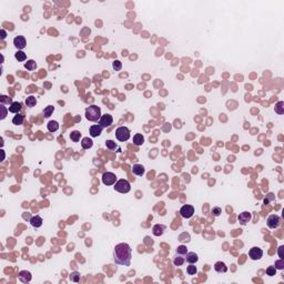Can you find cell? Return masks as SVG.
I'll list each match as a JSON object with an SVG mask.
<instances>
[{
	"mask_svg": "<svg viewBox=\"0 0 284 284\" xmlns=\"http://www.w3.org/2000/svg\"><path fill=\"white\" fill-rule=\"evenodd\" d=\"M283 249H284L283 245H281L280 248H279V255H280L281 259H283V254H282V250H283Z\"/></svg>",
	"mask_w": 284,
	"mask_h": 284,
	"instance_id": "obj_42",
	"label": "cell"
},
{
	"mask_svg": "<svg viewBox=\"0 0 284 284\" xmlns=\"http://www.w3.org/2000/svg\"><path fill=\"white\" fill-rule=\"evenodd\" d=\"M266 223H267V226H269L270 229H277L279 225H280V223H281V219L279 215L272 214L267 218Z\"/></svg>",
	"mask_w": 284,
	"mask_h": 284,
	"instance_id": "obj_7",
	"label": "cell"
},
{
	"mask_svg": "<svg viewBox=\"0 0 284 284\" xmlns=\"http://www.w3.org/2000/svg\"><path fill=\"white\" fill-rule=\"evenodd\" d=\"M132 172H133L135 175L141 177V175L144 174L146 169H144V167H143L142 164H133V167H132Z\"/></svg>",
	"mask_w": 284,
	"mask_h": 284,
	"instance_id": "obj_17",
	"label": "cell"
},
{
	"mask_svg": "<svg viewBox=\"0 0 284 284\" xmlns=\"http://www.w3.org/2000/svg\"><path fill=\"white\" fill-rule=\"evenodd\" d=\"M101 116L102 114L100 107L95 106V104L89 106L86 109V118H87V120L91 121V122H99Z\"/></svg>",
	"mask_w": 284,
	"mask_h": 284,
	"instance_id": "obj_2",
	"label": "cell"
},
{
	"mask_svg": "<svg viewBox=\"0 0 284 284\" xmlns=\"http://www.w3.org/2000/svg\"><path fill=\"white\" fill-rule=\"evenodd\" d=\"M275 273H276V269H275V266H269V267L266 269V275H269V276H273V275H275Z\"/></svg>",
	"mask_w": 284,
	"mask_h": 284,
	"instance_id": "obj_37",
	"label": "cell"
},
{
	"mask_svg": "<svg viewBox=\"0 0 284 284\" xmlns=\"http://www.w3.org/2000/svg\"><path fill=\"white\" fill-rule=\"evenodd\" d=\"M132 259V249L128 243H120L114 246L113 261L118 265L130 266Z\"/></svg>",
	"mask_w": 284,
	"mask_h": 284,
	"instance_id": "obj_1",
	"label": "cell"
},
{
	"mask_svg": "<svg viewBox=\"0 0 284 284\" xmlns=\"http://www.w3.org/2000/svg\"><path fill=\"white\" fill-rule=\"evenodd\" d=\"M114 190L120 193H128L130 192V190H131V184H130V182L128 180L121 179V180H119V181L114 183Z\"/></svg>",
	"mask_w": 284,
	"mask_h": 284,
	"instance_id": "obj_3",
	"label": "cell"
},
{
	"mask_svg": "<svg viewBox=\"0 0 284 284\" xmlns=\"http://www.w3.org/2000/svg\"><path fill=\"white\" fill-rule=\"evenodd\" d=\"M0 103L1 104H11L12 103V100H11L10 97H7V95H1L0 97Z\"/></svg>",
	"mask_w": 284,
	"mask_h": 284,
	"instance_id": "obj_33",
	"label": "cell"
},
{
	"mask_svg": "<svg viewBox=\"0 0 284 284\" xmlns=\"http://www.w3.org/2000/svg\"><path fill=\"white\" fill-rule=\"evenodd\" d=\"M275 269L276 270H283L284 269V260L281 259L275 262Z\"/></svg>",
	"mask_w": 284,
	"mask_h": 284,
	"instance_id": "obj_39",
	"label": "cell"
},
{
	"mask_svg": "<svg viewBox=\"0 0 284 284\" xmlns=\"http://www.w3.org/2000/svg\"><path fill=\"white\" fill-rule=\"evenodd\" d=\"M15 58L17 59L18 61H20V62L26 61V59H27V55H26V53L22 50H18L15 53Z\"/></svg>",
	"mask_w": 284,
	"mask_h": 284,
	"instance_id": "obj_27",
	"label": "cell"
},
{
	"mask_svg": "<svg viewBox=\"0 0 284 284\" xmlns=\"http://www.w3.org/2000/svg\"><path fill=\"white\" fill-rule=\"evenodd\" d=\"M274 199H275V197H274L273 193H269L267 195H266V198L264 199V203L267 204L269 202H271V201H273Z\"/></svg>",
	"mask_w": 284,
	"mask_h": 284,
	"instance_id": "obj_40",
	"label": "cell"
},
{
	"mask_svg": "<svg viewBox=\"0 0 284 284\" xmlns=\"http://www.w3.org/2000/svg\"><path fill=\"white\" fill-rule=\"evenodd\" d=\"M116 138L120 142L128 141L130 139V130L127 127H119L116 130Z\"/></svg>",
	"mask_w": 284,
	"mask_h": 284,
	"instance_id": "obj_4",
	"label": "cell"
},
{
	"mask_svg": "<svg viewBox=\"0 0 284 284\" xmlns=\"http://www.w3.org/2000/svg\"><path fill=\"white\" fill-rule=\"evenodd\" d=\"M106 147H107V149H109V150H116V148H117L118 146L113 140H107Z\"/></svg>",
	"mask_w": 284,
	"mask_h": 284,
	"instance_id": "obj_35",
	"label": "cell"
},
{
	"mask_svg": "<svg viewBox=\"0 0 284 284\" xmlns=\"http://www.w3.org/2000/svg\"><path fill=\"white\" fill-rule=\"evenodd\" d=\"M69 279L71 282H76V283H78V282L80 281V274L78 273V272H72V273L69 275Z\"/></svg>",
	"mask_w": 284,
	"mask_h": 284,
	"instance_id": "obj_34",
	"label": "cell"
},
{
	"mask_svg": "<svg viewBox=\"0 0 284 284\" xmlns=\"http://www.w3.org/2000/svg\"><path fill=\"white\" fill-rule=\"evenodd\" d=\"M249 256H250V259L253 260V261H258V260H260L263 256L262 249L258 248V246L252 248L251 250L249 251Z\"/></svg>",
	"mask_w": 284,
	"mask_h": 284,
	"instance_id": "obj_9",
	"label": "cell"
},
{
	"mask_svg": "<svg viewBox=\"0 0 284 284\" xmlns=\"http://www.w3.org/2000/svg\"><path fill=\"white\" fill-rule=\"evenodd\" d=\"M112 68L116 71H120L121 69H122V63H121L119 60H116V61H113V63H112Z\"/></svg>",
	"mask_w": 284,
	"mask_h": 284,
	"instance_id": "obj_38",
	"label": "cell"
},
{
	"mask_svg": "<svg viewBox=\"0 0 284 284\" xmlns=\"http://www.w3.org/2000/svg\"><path fill=\"white\" fill-rule=\"evenodd\" d=\"M214 270L218 273H225V272H228V266L224 262L219 261L214 264Z\"/></svg>",
	"mask_w": 284,
	"mask_h": 284,
	"instance_id": "obj_16",
	"label": "cell"
},
{
	"mask_svg": "<svg viewBox=\"0 0 284 284\" xmlns=\"http://www.w3.org/2000/svg\"><path fill=\"white\" fill-rule=\"evenodd\" d=\"M47 129L49 132H52V133H53V132L58 131L59 130V123L57 122V121H53V120L49 121L47 124Z\"/></svg>",
	"mask_w": 284,
	"mask_h": 284,
	"instance_id": "obj_21",
	"label": "cell"
},
{
	"mask_svg": "<svg viewBox=\"0 0 284 284\" xmlns=\"http://www.w3.org/2000/svg\"><path fill=\"white\" fill-rule=\"evenodd\" d=\"M133 143L138 147L142 146V144L144 143V138H143V135L140 134V133H137V134L133 137Z\"/></svg>",
	"mask_w": 284,
	"mask_h": 284,
	"instance_id": "obj_22",
	"label": "cell"
},
{
	"mask_svg": "<svg viewBox=\"0 0 284 284\" xmlns=\"http://www.w3.org/2000/svg\"><path fill=\"white\" fill-rule=\"evenodd\" d=\"M25 68L29 71H33V70L37 69V63L35 60H28V61L25 63Z\"/></svg>",
	"mask_w": 284,
	"mask_h": 284,
	"instance_id": "obj_24",
	"label": "cell"
},
{
	"mask_svg": "<svg viewBox=\"0 0 284 284\" xmlns=\"http://www.w3.org/2000/svg\"><path fill=\"white\" fill-rule=\"evenodd\" d=\"M36 104H37L36 97H33V95L27 97V99H26V106L28 107V108H32V107H35Z\"/></svg>",
	"mask_w": 284,
	"mask_h": 284,
	"instance_id": "obj_23",
	"label": "cell"
},
{
	"mask_svg": "<svg viewBox=\"0 0 284 284\" xmlns=\"http://www.w3.org/2000/svg\"><path fill=\"white\" fill-rule=\"evenodd\" d=\"M183 263H184V258H182V255L177 254V256H175L174 260H173V264H174L175 266H181L183 265Z\"/></svg>",
	"mask_w": 284,
	"mask_h": 284,
	"instance_id": "obj_29",
	"label": "cell"
},
{
	"mask_svg": "<svg viewBox=\"0 0 284 284\" xmlns=\"http://www.w3.org/2000/svg\"><path fill=\"white\" fill-rule=\"evenodd\" d=\"M1 35H2V36H1V38H2V39H5V38H6V31H5L4 29L1 30Z\"/></svg>",
	"mask_w": 284,
	"mask_h": 284,
	"instance_id": "obj_43",
	"label": "cell"
},
{
	"mask_svg": "<svg viewBox=\"0 0 284 284\" xmlns=\"http://www.w3.org/2000/svg\"><path fill=\"white\" fill-rule=\"evenodd\" d=\"M80 138H81V133H80V131H78V130H74V131H72L71 133H70V139H71V141L79 142L80 141Z\"/></svg>",
	"mask_w": 284,
	"mask_h": 284,
	"instance_id": "obj_25",
	"label": "cell"
},
{
	"mask_svg": "<svg viewBox=\"0 0 284 284\" xmlns=\"http://www.w3.org/2000/svg\"><path fill=\"white\" fill-rule=\"evenodd\" d=\"M14 44H15V47L18 50H22L27 46V40H26V38L23 36H17L14 39Z\"/></svg>",
	"mask_w": 284,
	"mask_h": 284,
	"instance_id": "obj_10",
	"label": "cell"
},
{
	"mask_svg": "<svg viewBox=\"0 0 284 284\" xmlns=\"http://www.w3.org/2000/svg\"><path fill=\"white\" fill-rule=\"evenodd\" d=\"M221 213H222V209L220 208V207H214L211 210V214L213 216H219V215H221Z\"/></svg>",
	"mask_w": 284,
	"mask_h": 284,
	"instance_id": "obj_36",
	"label": "cell"
},
{
	"mask_svg": "<svg viewBox=\"0 0 284 284\" xmlns=\"http://www.w3.org/2000/svg\"><path fill=\"white\" fill-rule=\"evenodd\" d=\"M177 254L178 255H186V253H188V248H186V245H180V246H178V249H177Z\"/></svg>",
	"mask_w": 284,
	"mask_h": 284,
	"instance_id": "obj_32",
	"label": "cell"
},
{
	"mask_svg": "<svg viewBox=\"0 0 284 284\" xmlns=\"http://www.w3.org/2000/svg\"><path fill=\"white\" fill-rule=\"evenodd\" d=\"M102 130H103V128H102L100 124H93V125L90 127L89 132H90L91 138H98L99 135H101Z\"/></svg>",
	"mask_w": 284,
	"mask_h": 284,
	"instance_id": "obj_11",
	"label": "cell"
},
{
	"mask_svg": "<svg viewBox=\"0 0 284 284\" xmlns=\"http://www.w3.org/2000/svg\"><path fill=\"white\" fill-rule=\"evenodd\" d=\"M198 272V269L195 265H193V264H190L188 267H186V273L189 274V275H195Z\"/></svg>",
	"mask_w": 284,
	"mask_h": 284,
	"instance_id": "obj_31",
	"label": "cell"
},
{
	"mask_svg": "<svg viewBox=\"0 0 284 284\" xmlns=\"http://www.w3.org/2000/svg\"><path fill=\"white\" fill-rule=\"evenodd\" d=\"M53 111H55V107L53 106H48L46 107L44 109V111H42V113H44V118H49L53 113Z\"/></svg>",
	"mask_w": 284,
	"mask_h": 284,
	"instance_id": "obj_28",
	"label": "cell"
},
{
	"mask_svg": "<svg viewBox=\"0 0 284 284\" xmlns=\"http://www.w3.org/2000/svg\"><path fill=\"white\" fill-rule=\"evenodd\" d=\"M42 223H44V220L40 215H35L30 219V224L33 228H40V226H42Z\"/></svg>",
	"mask_w": 284,
	"mask_h": 284,
	"instance_id": "obj_15",
	"label": "cell"
},
{
	"mask_svg": "<svg viewBox=\"0 0 284 284\" xmlns=\"http://www.w3.org/2000/svg\"><path fill=\"white\" fill-rule=\"evenodd\" d=\"M8 110H9L11 113H16V114H17V113H19V112H20V110H21V103H20V102H18V101H17V102H12Z\"/></svg>",
	"mask_w": 284,
	"mask_h": 284,
	"instance_id": "obj_20",
	"label": "cell"
},
{
	"mask_svg": "<svg viewBox=\"0 0 284 284\" xmlns=\"http://www.w3.org/2000/svg\"><path fill=\"white\" fill-rule=\"evenodd\" d=\"M284 102L283 101H279L275 106V112L279 113V114H283L284 113Z\"/></svg>",
	"mask_w": 284,
	"mask_h": 284,
	"instance_id": "obj_30",
	"label": "cell"
},
{
	"mask_svg": "<svg viewBox=\"0 0 284 284\" xmlns=\"http://www.w3.org/2000/svg\"><path fill=\"white\" fill-rule=\"evenodd\" d=\"M186 262H189L190 264H194V263H197L198 260H199L198 254L194 253V252H188L186 254Z\"/></svg>",
	"mask_w": 284,
	"mask_h": 284,
	"instance_id": "obj_19",
	"label": "cell"
},
{
	"mask_svg": "<svg viewBox=\"0 0 284 284\" xmlns=\"http://www.w3.org/2000/svg\"><path fill=\"white\" fill-rule=\"evenodd\" d=\"M252 215L250 212L248 211H244L242 212V213H240L239 214V216H237V220H239V222H240V224H242V225H245L246 223L251 220Z\"/></svg>",
	"mask_w": 284,
	"mask_h": 284,
	"instance_id": "obj_12",
	"label": "cell"
},
{
	"mask_svg": "<svg viewBox=\"0 0 284 284\" xmlns=\"http://www.w3.org/2000/svg\"><path fill=\"white\" fill-rule=\"evenodd\" d=\"M18 277L22 283H28V282H30L31 279H32L31 273H30L29 271H27V270H25V271H20L18 274Z\"/></svg>",
	"mask_w": 284,
	"mask_h": 284,
	"instance_id": "obj_13",
	"label": "cell"
},
{
	"mask_svg": "<svg viewBox=\"0 0 284 284\" xmlns=\"http://www.w3.org/2000/svg\"><path fill=\"white\" fill-rule=\"evenodd\" d=\"M99 124L101 125L103 129H107V128L111 127L113 124V118L111 114H109V113H106V114H103V116H101V118H100V120H99Z\"/></svg>",
	"mask_w": 284,
	"mask_h": 284,
	"instance_id": "obj_6",
	"label": "cell"
},
{
	"mask_svg": "<svg viewBox=\"0 0 284 284\" xmlns=\"http://www.w3.org/2000/svg\"><path fill=\"white\" fill-rule=\"evenodd\" d=\"M165 229H167V226L163 225V224H156V225H153L152 228L153 235H154V237H161V235H163Z\"/></svg>",
	"mask_w": 284,
	"mask_h": 284,
	"instance_id": "obj_14",
	"label": "cell"
},
{
	"mask_svg": "<svg viewBox=\"0 0 284 284\" xmlns=\"http://www.w3.org/2000/svg\"><path fill=\"white\" fill-rule=\"evenodd\" d=\"M1 111H2V113H1V120H4L5 118H6V116H7V109H6V107L4 106V104H1Z\"/></svg>",
	"mask_w": 284,
	"mask_h": 284,
	"instance_id": "obj_41",
	"label": "cell"
},
{
	"mask_svg": "<svg viewBox=\"0 0 284 284\" xmlns=\"http://www.w3.org/2000/svg\"><path fill=\"white\" fill-rule=\"evenodd\" d=\"M92 146H93V141H92L90 138L86 137V138H83L82 140H81V147H82V149H84V150L91 149Z\"/></svg>",
	"mask_w": 284,
	"mask_h": 284,
	"instance_id": "obj_18",
	"label": "cell"
},
{
	"mask_svg": "<svg viewBox=\"0 0 284 284\" xmlns=\"http://www.w3.org/2000/svg\"><path fill=\"white\" fill-rule=\"evenodd\" d=\"M180 214L184 219H190L194 214V208H193L192 205H190V204H186V205H183L182 208L180 209Z\"/></svg>",
	"mask_w": 284,
	"mask_h": 284,
	"instance_id": "obj_8",
	"label": "cell"
},
{
	"mask_svg": "<svg viewBox=\"0 0 284 284\" xmlns=\"http://www.w3.org/2000/svg\"><path fill=\"white\" fill-rule=\"evenodd\" d=\"M22 122H23V116L20 114V113H17L12 119V123L15 125H21Z\"/></svg>",
	"mask_w": 284,
	"mask_h": 284,
	"instance_id": "obj_26",
	"label": "cell"
},
{
	"mask_svg": "<svg viewBox=\"0 0 284 284\" xmlns=\"http://www.w3.org/2000/svg\"><path fill=\"white\" fill-rule=\"evenodd\" d=\"M117 182V177L112 172H104L102 174V183L106 186H114Z\"/></svg>",
	"mask_w": 284,
	"mask_h": 284,
	"instance_id": "obj_5",
	"label": "cell"
}]
</instances>
